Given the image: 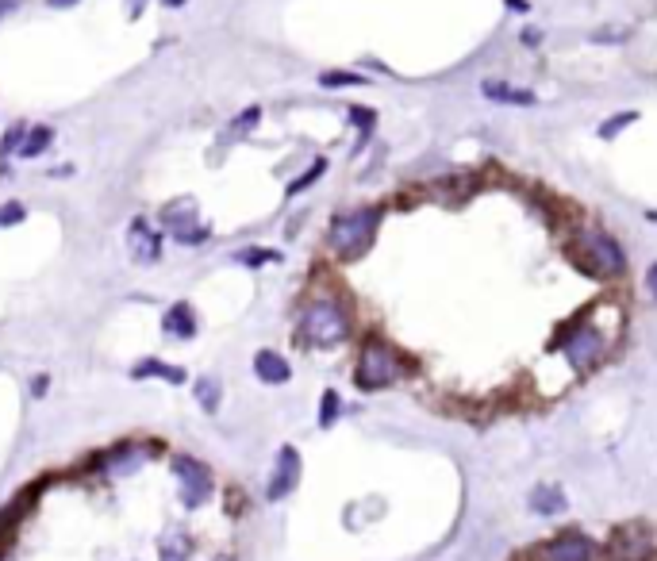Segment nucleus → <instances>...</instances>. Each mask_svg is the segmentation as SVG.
<instances>
[{
	"mask_svg": "<svg viewBox=\"0 0 657 561\" xmlns=\"http://www.w3.org/2000/svg\"><path fill=\"white\" fill-rule=\"evenodd\" d=\"M415 373V358H408L400 346H392L381 335H369L358 350V366H354V385L365 392L389 389L400 377Z\"/></svg>",
	"mask_w": 657,
	"mask_h": 561,
	"instance_id": "f257e3e1",
	"label": "nucleus"
},
{
	"mask_svg": "<svg viewBox=\"0 0 657 561\" xmlns=\"http://www.w3.org/2000/svg\"><path fill=\"white\" fill-rule=\"evenodd\" d=\"M569 258L577 262V269H584L588 277H600V281H615L627 273V254L623 246L611 239L608 231L600 227H581L573 231L569 239Z\"/></svg>",
	"mask_w": 657,
	"mask_h": 561,
	"instance_id": "f03ea898",
	"label": "nucleus"
},
{
	"mask_svg": "<svg viewBox=\"0 0 657 561\" xmlns=\"http://www.w3.org/2000/svg\"><path fill=\"white\" fill-rule=\"evenodd\" d=\"M300 342L319 346V350H331L350 339V312L339 296H316L304 304L300 312V327H296Z\"/></svg>",
	"mask_w": 657,
	"mask_h": 561,
	"instance_id": "7ed1b4c3",
	"label": "nucleus"
},
{
	"mask_svg": "<svg viewBox=\"0 0 657 561\" xmlns=\"http://www.w3.org/2000/svg\"><path fill=\"white\" fill-rule=\"evenodd\" d=\"M608 346H611L608 331L600 323H592L588 312L569 319L558 331V339H554V350L565 354V362L573 366V373H592V369L608 358Z\"/></svg>",
	"mask_w": 657,
	"mask_h": 561,
	"instance_id": "20e7f679",
	"label": "nucleus"
},
{
	"mask_svg": "<svg viewBox=\"0 0 657 561\" xmlns=\"http://www.w3.org/2000/svg\"><path fill=\"white\" fill-rule=\"evenodd\" d=\"M381 208L369 204V208H350V212H339L331 227H327V246L339 254L342 262H354L362 258L365 250L377 239V227H381Z\"/></svg>",
	"mask_w": 657,
	"mask_h": 561,
	"instance_id": "39448f33",
	"label": "nucleus"
},
{
	"mask_svg": "<svg viewBox=\"0 0 657 561\" xmlns=\"http://www.w3.org/2000/svg\"><path fill=\"white\" fill-rule=\"evenodd\" d=\"M604 554H608V561H654L657 538H654V531L642 527V523H623V527L611 531Z\"/></svg>",
	"mask_w": 657,
	"mask_h": 561,
	"instance_id": "423d86ee",
	"label": "nucleus"
},
{
	"mask_svg": "<svg viewBox=\"0 0 657 561\" xmlns=\"http://www.w3.org/2000/svg\"><path fill=\"white\" fill-rule=\"evenodd\" d=\"M173 477L181 485V504L185 508H204L212 500L216 481H212V469L200 462V458H189V454L173 458Z\"/></svg>",
	"mask_w": 657,
	"mask_h": 561,
	"instance_id": "0eeeda50",
	"label": "nucleus"
},
{
	"mask_svg": "<svg viewBox=\"0 0 657 561\" xmlns=\"http://www.w3.org/2000/svg\"><path fill=\"white\" fill-rule=\"evenodd\" d=\"M596 554H600L596 542L581 531H565L538 546V561H596Z\"/></svg>",
	"mask_w": 657,
	"mask_h": 561,
	"instance_id": "6e6552de",
	"label": "nucleus"
},
{
	"mask_svg": "<svg viewBox=\"0 0 657 561\" xmlns=\"http://www.w3.org/2000/svg\"><path fill=\"white\" fill-rule=\"evenodd\" d=\"M300 485V450L296 446H281L277 450V462H273V473H269L266 485V500H285L289 492H296Z\"/></svg>",
	"mask_w": 657,
	"mask_h": 561,
	"instance_id": "1a4fd4ad",
	"label": "nucleus"
},
{
	"mask_svg": "<svg viewBox=\"0 0 657 561\" xmlns=\"http://www.w3.org/2000/svg\"><path fill=\"white\" fill-rule=\"evenodd\" d=\"M127 250H131V258L135 262H158L162 258V235L150 227L146 220H135L127 227Z\"/></svg>",
	"mask_w": 657,
	"mask_h": 561,
	"instance_id": "9d476101",
	"label": "nucleus"
},
{
	"mask_svg": "<svg viewBox=\"0 0 657 561\" xmlns=\"http://www.w3.org/2000/svg\"><path fill=\"white\" fill-rule=\"evenodd\" d=\"M146 458H150V446H143V442H127V446H120L116 454H108L104 469H108L112 477H127V473H135Z\"/></svg>",
	"mask_w": 657,
	"mask_h": 561,
	"instance_id": "9b49d317",
	"label": "nucleus"
},
{
	"mask_svg": "<svg viewBox=\"0 0 657 561\" xmlns=\"http://www.w3.org/2000/svg\"><path fill=\"white\" fill-rule=\"evenodd\" d=\"M254 373H258V381H266V385H285L292 377V366L277 354V350H258V354H254Z\"/></svg>",
	"mask_w": 657,
	"mask_h": 561,
	"instance_id": "f8f14e48",
	"label": "nucleus"
},
{
	"mask_svg": "<svg viewBox=\"0 0 657 561\" xmlns=\"http://www.w3.org/2000/svg\"><path fill=\"white\" fill-rule=\"evenodd\" d=\"M131 377H135V381L158 377V381H170V385H185V381H189L185 369L170 366V362H162V358H143V362H135V366H131Z\"/></svg>",
	"mask_w": 657,
	"mask_h": 561,
	"instance_id": "ddd939ff",
	"label": "nucleus"
},
{
	"mask_svg": "<svg viewBox=\"0 0 657 561\" xmlns=\"http://www.w3.org/2000/svg\"><path fill=\"white\" fill-rule=\"evenodd\" d=\"M481 93H485L488 100H496V104H515V108H531V104H535V93H531V89H515L508 81H485Z\"/></svg>",
	"mask_w": 657,
	"mask_h": 561,
	"instance_id": "4468645a",
	"label": "nucleus"
},
{
	"mask_svg": "<svg viewBox=\"0 0 657 561\" xmlns=\"http://www.w3.org/2000/svg\"><path fill=\"white\" fill-rule=\"evenodd\" d=\"M531 508H535L538 515H561L569 508V500H565V492H561L558 485H535V492H531Z\"/></svg>",
	"mask_w": 657,
	"mask_h": 561,
	"instance_id": "2eb2a0df",
	"label": "nucleus"
},
{
	"mask_svg": "<svg viewBox=\"0 0 657 561\" xmlns=\"http://www.w3.org/2000/svg\"><path fill=\"white\" fill-rule=\"evenodd\" d=\"M166 331H170L173 339H193L196 335V316L189 304H173L170 312H166Z\"/></svg>",
	"mask_w": 657,
	"mask_h": 561,
	"instance_id": "dca6fc26",
	"label": "nucleus"
},
{
	"mask_svg": "<svg viewBox=\"0 0 657 561\" xmlns=\"http://www.w3.org/2000/svg\"><path fill=\"white\" fill-rule=\"evenodd\" d=\"M50 139H54L50 127H31L24 135V143H20V158H39V154L50 147Z\"/></svg>",
	"mask_w": 657,
	"mask_h": 561,
	"instance_id": "f3484780",
	"label": "nucleus"
},
{
	"mask_svg": "<svg viewBox=\"0 0 657 561\" xmlns=\"http://www.w3.org/2000/svg\"><path fill=\"white\" fill-rule=\"evenodd\" d=\"M196 400L204 412H219V381L216 377H200L196 381Z\"/></svg>",
	"mask_w": 657,
	"mask_h": 561,
	"instance_id": "a211bd4d",
	"label": "nucleus"
},
{
	"mask_svg": "<svg viewBox=\"0 0 657 561\" xmlns=\"http://www.w3.org/2000/svg\"><path fill=\"white\" fill-rule=\"evenodd\" d=\"M323 173H327V158H316V162H312V170H308V173H300V177H296V181H292V185H289V196L304 193L308 185H316V181H319V177H323Z\"/></svg>",
	"mask_w": 657,
	"mask_h": 561,
	"instance_id": "6ab92c4d",
	"label": "nucleus"
},
{
	"mask_svg": "<svg viewBox=\"0 0 657 561\" xmlns=\"http://www.w3.org/2000/svg\"><path fill=\"white\" fill-rule=\"evenodd\" d=\"M339 412H342L339 392H335V389H327V392H323V408H319V427H331V423L339 419Z\"/></svg>",
	"mask_w": 657,
	"mask_h": 561,
	"instance_id": "aec40b11",
	"label": "nucleus"
},
{
	"mask_svg": "<svg viewBox=\"0 0 657 561\" xmlns=\"http://www.w3.org/2000/svg\"><path fill=\"white\" fill-rule=\"evenodd\" d=\"M319 85H327V89H339V85H365V77L346 74V70H331V74H319Z\"/></svg>",
	"mask_w": 657,
	"mask_h": 561,
	"instance_id": "412c9836",
	"label": "nucleus"
},
{
	"mask_svg": "<svg viewBox=\"0 0 657 561\" xmlns=\"http://www.w3.org/2000/svg\"><path fill=\"white\" fill-rule=\"evenodd\" d=\"M638 120V112H619V116H611L604 127H600V139H615L623 127H631V123Z\"/></svg>",
	"mask_w": 657,
	"mask_h": 561,
	"instance_id": "4be33fe9",
	"label": "nucleus"
},
{
	"mask_svg": "<svg viewBox=\"0 0 657 561\" xmlns=\"http://www.w3.org/2000/svg\"><path fill=\"white\" fill-rule=\"evenodd\" d=\"M262 120V108H246L243 116H235V123H231V139H239V135H246V131H254V123Z\"/></svg>",
	"mask_w": 657,
	"mask_h": 561,
	"instance_id": "5701e85b",
	"label": "nucleus"
},
{
	"mask_svg": "<svg viewBox=\"0 0 657 561\" xmlns=\"http://www.w3.org/2000/svg\"><path fill=\"white\" fill-rule=\"evenodd\" d=\"M239 262L243 266H266V262H281V254L277 250H243Z\"/></svg>",
	"mask_w": 657,
	"mask_h": 561,
	"instance_id": "b1692460",
	"label": "nucleus"
},
{
	"mask_svg": "<svg viewBox=\"0 0 657 561\" xmlns=\"http://www.w3.org/2000/svg\"><path fill=\"white\" fill-rule=\"evenodd\" d=\"M24 216H27L24 204H16V200L12 204H0V227H12V223H20Z\"/></svg>",
	"mask_w": 657,
	"mask_h": 561,
	"instance_id": "393cba45",
	"label": "nucleus"
},
{
	"mask_svg": "<svg viewBox=\"0 0 657 561\" xmlns=\"http://www.w3.org/2000/svg\"><path fill=\"white\" fill-rule=\"evenodd\" d=\"M350 120L358 123V131H362V143H365V139H369V131H373V120H377V116H373L369 108H350Z\"/></svg>",
	"mask_w": 657,
	"mask_h": 561,
	"instance_id": "a878e982",
	"label": "nucleus"
},
{
	"mask_svg": "<svg viewBox=\"0 0 657 561\" xmlns=\"http://www.w3.org/2000/svg\"><path fill=\"white\" fill-rule=\"evenodd\" d=\"M646 289H650V296L657 300V262L650 269H646Z\"/></svg>",
	"mask_w": 657,
	"mask_h": 561,
	"instance_id": "bb28decb",
	"label": "nucleus"
},
{
	"mask_svg": "<svg viewBox=\"0 0 657 561\" xmlns=\"http://www.w3.org/2000/svg\"><path fill=\"white\" fill-rule=\"evenodd\" d=\"M538 39H542V35H538V31H531V27L523 31V43H527V47H538Z\"/></svg>",
	"mask_w": 657,
	"mask_h": 561,
	"instance_id": "cd10ccee",
	"label": "nucleus"
},
{
	"mask_svg": "<svg viewBox=\"0 0 657 561\" xmlns=\"http://www.w3.org/2000/svg\"><path fill=\"white\" fill-rule=\"evenodd\" d=\"M16 4H20V0H0V16H8V12L16 8Z\"/></svg>",
	"mask_w": 657,
	"mask_h": 561,
	"instance_id": "c85d7f7f",
	"label": "nucleus"
},
{
	"mask_svg": "<svg viewBox=\"0 0 657 561\" xmlns=\"http://www.w3.org/2000/svg\"><path fill=\"white\" fill-rule=\"evenodd\" d=\"M50 8H73V4H77V0H47Z\"/></svg>",
	"mask_w": 657,
	"mask_h": 561,
	"instance_id": "c756f323",
	"label": "nucleus"
},
{
	"mask_svg": "<svg viewBox=\"0 0 657 561\" xmlns=\"http://www.w3.org/2000/svg\"><path fill=\"white\" fill-rule=\"evenodd\" d=\"M511 8H519V12H527V0H508Z\"/></svg>",
	"mask_w": 657,
	"mask_h": 561,
	"instance_id": "7c9ffc66",
	"label": "nucleus"
},
{
	"mask_svg": "<svg viewBox=\"0 0 657 561\" xmlns=\"http://www.w3.org/2000/svg\"><path fill=\"white\" fill-rule=\"evenodd\" d=\"M162 4H166V8H181V4H185V0H162Z\"/></svg>",
	"mask_w": 657,
	"mask_h": 561,
	"instance_id": "2f4dec72",
	"label": "nucleus"
},
{
	"mask_svg": "<svg viewBox=\"0 0 657 561\" xmlns=\"http://www.w3.org/2000/svg\"><path fill=\"white\" fill-rule=\"evenodd\" d=\"M212 561H235L231 554H219V558H212Z\"/></svg>",
	"mask_w": 657,
	"mask_h": 561,
	"instance_id": "473e14b6",
	"label": "nucleus"
}]
</instances>
